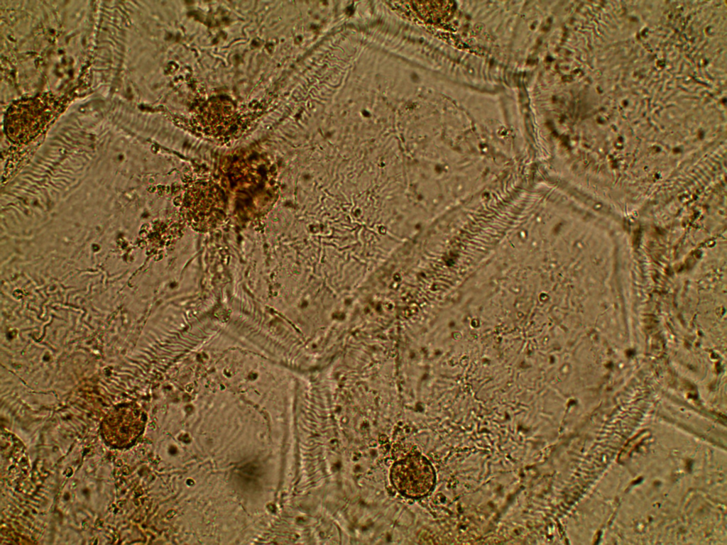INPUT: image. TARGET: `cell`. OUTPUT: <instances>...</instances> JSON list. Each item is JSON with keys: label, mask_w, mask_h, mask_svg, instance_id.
<instances>
[{"label": "cell", "mask_w": 727, "mask_h": 545, "mask_svg": "<svg viewBox=\"0 0 727 545\" xmlns=\"http://www.w3.org/2000/svg\"><path fill=\"white\" fill-rule=\"evenodd\" d=\"M227 197L216 182L199 180L185 190L180 211L185 223L193 230L206 233L219 226L227 211Z\"/></svg>", "instance_id": "obj_1"}, {"label": "cell", "mask_w": 727, "mask_h": 545, "mask_svg": "<svg viewBox=\"0 0 727 545\" xmlns=\"http://www.w3.org/2000/svg\"><path fill=\"white\" fill-rule=\"evenodd\" d=\"M389 476L392 485L401 495L412 499L430 493L436 482L432 463L418 451H412L395 461Z\"/></svg>", "instance_id": "obj_2"}, {"label": "cell", "mask_w": 727, "mask_h": 545, "mask_svg": "<svg viewBox=\"0 0 727 545\" xmlns=\"http://www.w3.org/2000/svg\"><path fill=\"white\" fill-rule=\"evenodd\" d=\"M52 108L51 101L45 97L18 101L11 107L7 115L9 131L12 134L23 132V136H28L30 132L35 133L50 119Z\"/></svg>", "instance_id": "obj_3"}, {"label": "cell", "mask_w": 727, "mask_h": 545, "mask_svg": "<svg viewBox=\"0 0 727 545\" xmlns=\"http://www.w3.org/2000/svg\"><path fill=\"white\" fill-rule=\"evenodd\" d=\"M138 426L133 418L111 419L104 426L105 438L116 446H123L137 435Z\"/></svg>", "instance_id": "obj_4"}]
</instances>
